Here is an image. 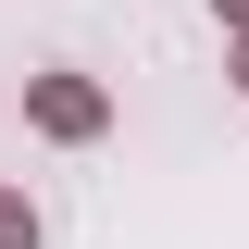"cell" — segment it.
<instances>
[{
    "label": "cell",
    "mask_w": 249,
    "mask_h": 249,
    "mask_svg": "<svg viewBox=\"0 0 249 249\" xmlns=\"http://www.w3.org/2000/svg\"><path fill=\"white\" fill-rule=\"evenodd\" d=\"M0 249H25V212H13V199H0Z\"/></svg>",
    "instance_id": "cell-1"
}]
</instances>
